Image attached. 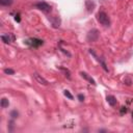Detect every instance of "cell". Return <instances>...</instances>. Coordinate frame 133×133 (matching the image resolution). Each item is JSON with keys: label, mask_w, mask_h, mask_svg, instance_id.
Listing matches in <instances>:
<instances>
[{"label": "cell", "mask_w": 133, "mask_h": 133, "mask_svg": "<svg viewBox=\"0 0 133 133\" xmlns=\"http://www.w3.org/2000/svg\"><path fill=\"white\" fill-rule=\"evenodd\" d=\"M97 20H98L99 23L101 25H103L104 27H109V26H110V19H109V17L103 11H100L98 14H97Z\"/></svg>", "instance_id": "cell-1"}, {"label": "cell", "mask_w": 133, "mask_h": 133, "mask_svg": "<svg viewBox=\"0 0 133 133\" xmlns=\"http://www.w3.org/2000/svg\"><path fill=\"white\" fill-rule=\"evenodd\" d=\"M24 43H25L27 46L31 47V48H39L40 46L44 45V41H43V40L38 39V38H30V39H27Z\"/></svg>", "instance_id": "cell-2"}, {"label": "cell", "mask_w": 133, "mask_h": 133, "mask_svg": "<svg viewBox=\"0 0 133 133\" xmlns=\"http://www.w3.org/2000/svg\"><path fill=\"white\" fill-rule=\"evenodd\" d=\"M34 7H37L38 10L42 11L43 13H45V14H49V13H51V11H52L51 5L50 4H48L47 2H45V1H41V2L35 3Z\"/></svg>", "instance_id": "cell-3"}, {"label": "cell", "mask_w": 133, "mask_h": 133, "mask_svg": "<svg viewBox=\"0 0 133 133\" xmlns=\"http://www.w3.org/2000/svg\"><path fill=\"white\" fill-rule=\"evenodd\" d=\"M99 37H100V34H99V30L98 29H92L88 31L87 35H86V41L87 42H90V43H93V42H97L99 40Z\"/></svg>", "instance_id": "cell-4"}, {"label": "cell", "mask_w": 133, "mask_h": 133, "mask_svg": "<svg viewBox=\"0 0 133 133\" xmlns=\"http://www.w3.org/2000/svg\"><path fill=\"white\" fill-rule=\"evenodd\" d=\"M88 51H90V53H91V54H92V55H93V56H94L95 58H96V60L98 61V63H99V64L102 66V68L104 69V71H105V72H108V68H107V65H106V63H105V61H104L103 59L101 58V57H99L98 55H97V53L94 51V49H90Z\"/></svg>", "instance_id": "cell-5"}, {"label": "cell", "mask_w": 133, "mask_h": 133, "mask_svg": "<svg viewBox=\"0 0 133 133\" xmlns=\"http://www.w3.org/2000/svg\"><path fill=\"white\" fill-rule=\"evenodd\" d=\"M33 78L35 79V80H37L40 84H42V85H45V86H47L48 84H49V82H48L47 80L44 77H42V75H40L39 73H33Z\"/></svg>", "instance_id": "cell-6"}, {"label": "cell", "mask_w": 133, "mask_h": 133, "mask_svg": "<svg viewBox=\"0 0 133 133\" xmlns=\"http://www.w3.org/2000/svg\"><path fill=\"white\" fill-rule=\"evenodd\" d=\"M1 40H2V42H3V43L10 44V43H12V42H14V41H15V35H14V34H12V33L3 34V35H1Z\"/></svg>", "instance_id": "cell-7"}, {"label": "cell", "mask_w": 133, "mask_h": 133, "mask_svg": "<svg viewBox=\"0 0 133 133\" xmlns=\"http://www.w3.org/2000/svg\"><path fill=\"white\" fill-rule=\"evenodd\" d=\"M95 7H96V3L94 0H85V8L88 13L94 12Z\"/></svg>", "instance_id": "cell-8"}, {"label": "cell", "mask_w": 133, "mask_h": 133, "mask_svg": "<svg viewBox=\"0 0 133 133\" xmlns=\"http://www.w3.org/2000/svg\"><path fill=\"white\" fill-rule=\"evenodd\" d=\"M49 20L54 28H58L60 26V19L58 17H49Z\"/></svg>", "instance_id": "cell-9"}, {"label": "cell", "mask_w": 133, "mask_h": 133, "mask_svg": "<svg viewBox=\"0 0 133 133\" xmlns=\"http://www.w3.org/2000/svg\"><path fill=\"white\" fill-rule=\"evenodd\" d=\"M106 100H107L108 104H109L110 106H116V105H117V103H118L117 98H116L114 96H112V95H109V96L106 97Z\"/></svg>", "instance_id": "cell-10"}, {"label": "cell", "mask_w": 133, "mask_h": 133, "mask_svg": "<svg viewBox=\"0 0 133 133\" xmlns=\"http://www.w3.org/2000/svg\"><path fill=\"white\" fill-rule=\"evenodd\" d=\"M80 75H81V76H82L84 79H86L87 81H90V83H91V84H93V85H96V84H97L94 79H93L91 76H88V74H86L85 72H81V73H80Z\"/></svg>", "instance_id": "cell-11"}, {"label": "cell", "mask_w": 133, "mask_h": 133, "mask_svg": "<svg viewBox=\"0 0 133 133\" xmlns=\"http://www.w3.org/2000/svg\"><path fill=\"white\" fill-rule=\"evenodd\" d=\"M0 105H1L2 108H6V107H8V105H10V101H8V99H6V98H2Z\"/></svg>", "instance_id": "cell-12"}, {"label": "cell", "mask_w": 133, "mask_h": 133, "mask_svg": "<svg viewBox=\"0 0 133 133\" xmlns=\"http://www.w3.org/2000/svg\"><path fill=\"white\" fill-rule=\"evenodd\" d=\"M14 0H0V4L3 6H11Z\"/></svg>", "instance_id": "cell-13"}, {"label": "cell", "mask_w": 133, "mask_h": 133, "mask_svg": "<svg viewBox=\"0 0 133 133\" xmlns=\"http://www.w3.org/2000/svg\"><path fill=\"white\" fill-rule=\"evenodd\" d=\"M59 69H60V70L65 73V75H66V78H68V79H70V78H71V73H70V71H69L68 69L64 68V66H59Z\"/></svg>", "instance_id": "cell-14"}, {"label": "cell", "mask_w": 133, "mask_h": 133, "mask_svg": "<svg viewBox=\"0 0 133 133\" xmlns=\"http://www.w3.org/2000/svg\"><path fill=\"white\" fill-rule=\"evenodd\" d=\"M64 95H65V96H66L68 99H70V100H73V99H74L73 95L71 94V93H70L68 90H65V91H64Z\"/></svg>", "instance_id": "cell-15"}, {"label": "cell", "mask_w": 133, "mask_h": 133, "mask_svg": "<svg viewBox=\"0 0 133 133\" xmlns=\"http://www.w3.org/2000/svg\"><path fill=\"white\" fill-rule=\"evenodd\" d=\"M10 116H11V118H12L13 120H15V119H17V118H18V116H19V112H18L17 110H13V111L11 112Z\"/></svg>", "instance_id": "cell-16"}, {"label": "cell", "mask_w": 133, "mask_h": 133, "mask_svg": "<svg viewBox=\"0 0 133 133\" xmlns=\"http://www.w3.org/2000/svg\"><path fill=\"white\" fill-rule=\"evenodd\" d=\"M4 73H5L6 75H14L15 71L13 69H4Z\"/></svg>", "instance_id": "cell-17"}, {"label": "cell", "mask_w": 133, "mask_h": 133, "mask_svg": "<svg viewBox=\"0 0 133 133\" xmlns=\"http://www.w3.org/2000/svg\"><path fill=\"white\" fill-rule=\"evenodd\" d=\"M126 112H127V107H126V106H122V107H121V114H124Z\"/></svg>", "instance_id": "cell-18"}, {"label": "cell", "mask_w": 133, "mask_h": 133, "mask_svg": "<svg viewBox=\"0 0 133 133\" xmlns=\"http://www.w3.org/2000/svg\"><path fill=\"white\" fill-rule=\"evenodd\" d=\"M78 100L80 101V102H83V101H84V96H83L82 94H79V95H78Z\"/></svg>", "instance_id": "cell-19"}, {"label": "cell", "mask_w": 133, "mask_h": 133, "mask_svg": "<svg viewBox=\"0 0 133 133\" xmlns=\"http://www.w3.org/2000/svg\"><path fill=\"white\" fill-rule=\"evenodd\" d=\"M15 20H16L17 22H20V21H21V18H20V15H19V14H17V15L15 16Z\"/></svg>", "instance_id": "cell-20"}, {"label": "cell", "mask_w": 133, "mask_h": 133, "mask_svg": "<svg viewBox=\"0 0 133 133\" xmlns=\"http://www.w3.org/2000/svg\"><path fill=\"white\" fill-rule=\"evenodd\" d=\"M99 132H106V130H103V129H101V130H99Z\"/></svg>", "instance_id": "cell-21"}]
</instances>
